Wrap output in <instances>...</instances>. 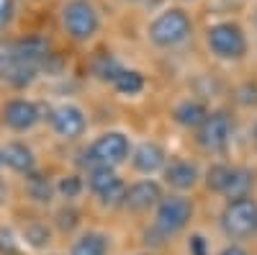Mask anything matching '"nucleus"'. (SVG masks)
Masks as SVG:
<instances>
[{
    "label": "nucleus",
    "instance_id": "f257e3e1",
    "mask_svg": "<svg viewBox=\"0 0 257 255\" xmlns=\"http://www.w3.org/2000/svg\"><path fill=\"white\" fill-rule=\"evenodd\" d=\"M190 36H193V21L183 8H175V6L162 8L147 24V39H149V44H155L157 49L183 47Z\"/></svg>",
    "mask_w": 257,
    "mask_h": 255
},
{
    "label": "nucleus",
    "instance_id": "f03ea898",
    "mask_svg": "<svg viewBox=\"0 0 257 255\" xmlns=\"http://www.w3.org/2000/svg\"><path fill=\"white\" fill-rule=\"evenodd\" d=\"M59 26L72 41L85 44L93 36H98L103 18L93 0H64L59 6Z\"/></svg>",
    "mask_w": 257,
    "mask_h": 255
},
{
    "label": "nucleus",
    "instance_id": "7ed1b4c3",
    "mask_svg": "<svg viewBox=\"0 0 257 255\" xmlns=\"http://www.w3.org/2000/svg\"><path fill=\"white\" fill-rule=\"evenodd\" d=\"M206 47L213 57L237 62L247 54V34L237 21H216L206 29Z\"/></svg>",
    "mask_w": 257,
    "mask_h": 255
},
{
    "label": "nucleus",
    "instance_id": "20e7f679",
    "mask_svg": "<svg viewBox=\"0 0 257 255\" xmlns=\"http://www.w3.org/2000/svg\"><path fill=\"white\" fill-rule=\"evenodd\" d=\"M219 219L229 240H252L257 235V201L252 196L229 199Z\"/></svg>",
    "mask_w": 257,
    "mask_h": 255
},
{
    "label": "nucleus",
    "instance_id": "39448f33",
    "mask_svg": "<svg viewBox=\"0 0 257 255\" xmlns=\"http://www.w3.org/2000/svg\"><path fill=\"white\" fill-rule=\"evenodd\" d=\"M193 219V201L185 196H162L155 206V232L162 240L175 237Z\"/></svg>",
    "mask_w": 257,
    "mask_h": 255
},
{
    "label": "nucleus",
    "instance_id": "423d86ee",
    "mask_svg": "<svg viewBox=\"0 0 257 255\" xmlns=\"http://www.w3.org/2000/svg\"><path fill=\"white\" fill-rule=\"evenodd\" d=\"M128 137L123 132H105L100 134L88 150L82 152V165L85 167H95V165H108V167H116L121 162H126L128 157Z\"/></svg>",
    "mask_w": 257,
    "mask_h": 255
},
{
    "label": "nucleus",
    "instance_id": "0eeeda50",
    "mask_svg": "<svg viewBox=\"0 0 257 255\" xmlns=\"http://www.w3.org/2000/svg\"><path fill=\"white\" fill-rule=\"evenodd\" d=\"M41 72L26 65L24 57L16 49V39L13 41H0V80L11 88H26L31 85Z\"/></svg>",
    "mask_w": 257,
    "mask_h": 255
},
{
    "label": "nucleus",
    "instance_id": "6e6552de",
    "mask_svg": "<svg viewBox=\"0 0 257 255\" xmlns=\"http://www.w3.org/2000/svg\"><path fill=\"white\" fill-rule=\"evenodd\" d=\"M231 132H234V121L226 111H211L203 124L196 129V139L206 152H224L229 142H231Z\"/></svg>",
    "mask_w": 257,
    "mask_h": 255
},
{
    "label": "nucleus",
    "instance_id": "1a4fd4ad",
    "mask_svg": "<svg viewBox=\"0 0 257 255\" xmlns=\"http://www.w3.org/2000/svg\"><path fill=\"white\" fill-rule=\"evenodd\" d=\"M49 126L62 139H77L88 129V119H85L82 109H77L75 103H62L49 111Z\"/></svg>",
    "mask_w": 257,
    "mask_h": 255
},
{
    "label": "nucleus",
    "instance_id": "9d476101",
    "mask_svg": "<svg viewBox=\"0 0 257 255\" xmlns=\"http://www.w3.org/2000/svg\"><path fill=\"white\" fill-rule=\"evenodd\" d=\"M41 119V111L34 101H26V98H13L3 106V124L13 132H29L39 124Z\"/></svg>",
    "mask_w": 257,
    "mask_h": 255
},
{
    "label": "nucleus",
    "instance_id": "9b49d317",
    "mask_svg": "<svg viewBox=\"0 0 257 255\" xmlns=\"http://www.w3.org/2000/svg\"><path fill=\"white\" fill-rule=\"evenodd\" d=\"M162 201V186L155 181H137L126 188L123 209L134 211V214H144V211L155 209Z\"/></svg>",
    "mask_w": 257,
    "mask_h": 255
},
{
    "label": "nucleus",
    "instance_id": "f8f14e48",
    "mask_svg": "<svg viewBox=\"0 0 257 255\" xmlns=\"http://www.w3.org/2000/svg\"><path fill=\"white\" fill-rule=\"evenodd\" d=\"M132 165H134L137 173L152 176V173H157V170H162L167 165V152L157 142H142L132 152Z\"/></svg>",
    "mask_w": 257,
    "mask_h": 255
},
{
    "label": "nucleus",
    "instance_id": "ddd939ff",
    "mask_svg": "<svg viewBox=\"0 0 257 255\" xmlns=\"http://www.w3.org/2000/svg\"><path fill=\"white\" fill-rule=\"evenodd\" d=\"M162 178L175 191H190L198 183V167L188 160H173L162 167Z\"/></svg>",
    "mask_w": 257,
    "mask_h": 255
},
{
    "label": "nucleus",
    "instance_id": "4468645a",
    "mask_svg": "<svg viewBox=\"0 0 257 255\" xmlns=\"http://www.w3.org/2000/svg\"><path fill=\"white\" fill-rule=\"evenodd\" d=\"M0 152H3V165H8L11 170H16V173L29 176L34 170V162H36L34 152L29 150L24 142H8Z\"/></svg>",
    "mask_w": 257,
    "mask_h": 255
},
{
    "label": "nucleus",
    "instance_id": "2eb2a0df",
    "mask_svg": "<svg viewBox=\"0 0 257 255\" xmlns=\"http://www.w3.org/2000/svg\"><path fill=\"white\" fill-rule=\"evenodd\" d=\"M206 116H208V109L201 101H183V103L175 106V111H173V119L180 126H185V129H198Z\"/></svg>",
    "mask_w": 257,
    "mask_h": 255
},
{
    "label": "nucleus",
    "instance_id": "dca6fc26",
    "mask_svg": "<svg viewBox=\"0 0 257 255\" xmlns=\"http://www.w3.org/2000/svg\"><path fill=\"white\" fill-rule=\"evenodd\" d=\"M108 237L103 232H85L72 242L70 255H108Z\"/></svg>",
    "mask_w": 257,
    "mask_h": 255
},
{
    "label": "nucleus",
    "instance_id": "f3484780",
    "mask_svg": "<svg viewBox=\"0 0 257 255\" xmlns=\"http://www.w3.org/2000/svg\"><path fill=\"white\" fill-rule=\"evenodd\" d=\"M252 186H254V173H252L249 167H231V178H229V183H226L224 196H226V199L249 196Z\"/></svg>",
    "mask_w": 257,
    "mask_h": 255
},
{
    "label": "nucleus",
    "instance_id": "a211bd4d",
    "mask_svg": "<svg viewBox=\"0 0 257 255\" xmlns=\"http://www.w3.org/2000/svg\"><path fill=\"white\" fill-rule=\"evenodd\" d=\"M118 181L116 176V167H108V165H95L88 170V181H85V186L90 188L93 196H100L105 188H111L113 183Z\"/></svg>",
    "mask_w": 257,
    "mask_h": 255
},
{
    "label": "nucleus",
    "instance_id": "6ab92c4d",
    "mask_svg": "<svg viewBox=\"0 0 257 255\" xmlns=\"http://www.w3.org/2000/svg\"><path fill=\"white\" fill-rule=\"evenodd\" d=\"M54 191H57V186H52L47 176L36 173V170H31V173L26 176V194H29L36 204H49Z\"/></svg>",
    "mask_w": 257,
    "mask_h": 255
},
{
    "label": "nucleus",
    "instance_id": "aec40b11",
    "mask_svg": "<svg viewBox=\"0 0 257 255\" xmlns=\"http://www.w3.org/2000/svg\"><path fill=\"white\" fill-rule=\"evenodd\" d=\"M113 88L121 93V96H137L144 91V75L139 70H121V75L113 80Z\"/></svg>",
    "mask_w": 257,
    "mask_h": 255
},
{
    "label": "nucleus",
    "instance_id": "412c9836",
    "mask_svg": "<svg viewBox=\"0 0 257 255\" xmlns=\"http://www.w3.org/2000/svg\"><path fill=\"white\" fill-rule=\"evenodd\" d=\"M121 70H123V65H121L113 54H100V57H95V62H93V75H95L98 80L113 82V80L121 75Z\"/></svg>",
    "mask_w": 257,
    "mask_h": 255
},
{
    "label": "nucleus",
    "instance_id": "4be33fe9",
    "mask_svg": "<svg viewBox=\"0 0 257 255\" xmlns=\"http://www.w3.org/2000/svg\"><path fill=\"white\" fill-rule=\"evenodd\" d=\"M229 178H231V167L226 162H216V165H211L206 170V188L213 191V194H221L224 196Z\"/></svg>",
    "mask_w": 257,
    "mask_h": 255
},
{
    "label": "nucleus",
    "instance_id": "5701e85b",
    "mask_svg": "<svg viewBox=\"0 0 257 255\" xmlns=\"http://www.w3.org/2000/svg\"><path fill=\"white\" fill-rule=\"evenodd\" d=\"M82 188H85V181H82L80 176H64V178H59V183H57V194H59L62 199L72 201V199H77V196L82 194Z\"/></svg>",
    "mask_w": 257,
    "mask_h": 255
},
{
    "label": "nucleus",
    "instance_id": "b1692460",
    "mask_svg": "<svg viewBox=\"0 0 257 255\" xmlns=\"http://www.w3.org/2000/svg\"><path fill=\"white\" fill-rule=\"evenodd\" d=\"M103 206H108V209H116V206H123V199H126V186H123V181L118 178L111 188H105L100 196H95Z\"/></svg>",
    "mask_w": 257,
    "mask_h": 255
},
{
    "label": "nucleus",
    "instance_id": "393cba45",
    "mask_svg": "<svg viewBox=\"0 0 257 255\" xmlns=\"http://www.w3.org/2000/svg\"><path fill=\"white\" fill-rule=\"evenodd\" d=\"M24 237L29 240V245H34V247H47L49 245V229H47V224H41V222H31V224H26L24 227Z\"/></svg>",
    "mask_w": 257,
    "mask_h": 255
},
{
    "label": "nucleus",
    "instance_id": "a878e982",
    "mask_svg": "<svg viewBox=\"0 0 257 255\" xmlns=\"http://www.w3.org/2000/svg\"><path fill=\"white\" fill-rule=\"evenodd\" d=\"M77 224H80V211H77V209L62 206V209L57 211V227H59L62 232H72Z\"/></svg>",
    "mask_w": 257,
    "mask_h": 255
},
{
    "label": "nucleus",
    "instance_id": "bb28decb",
    "mask_svg": "<svg viewBox=\"0 0 257 255\" xmlns=\"http://www.w3.org/2000/svg\"><path fill=\"white\" fill-rule=\"evenodd\" d=\"M16 21V0H0V34L8 31Z\"/></svg>",
    "mask_w": 257,
    "mask_h": 255
},
{
    "label": "nucleus",
    "instance_id": "cd10ccee",
    "mask_svg": "<svg viewBox=\"0 0 257 255\" xmlns=\"http://www.w3.org/2000/svg\"><path fill=\"white\" fill-rule=\"evenodd\" d=\"M188 252H190V255H208L206 237H203V235H193V237L188 240Z\"/></svg>",
    "mask_w": 257,
    "mask_h": 255
},
{
    "label": "nucleus",
    "instance_id": "c85d7f7f",
    "mask_svg": "<svg viewBox=\"0 0 257 255\" xmlns=\"http://www.w3.org/2000/svg\"><path fill=\"white\" fill-rule=\"evenodd\" d=\"M0 252L3 255H13L16 252V240H13L11 232L3 229V227H0Z\"/></svg>",
    "mask_w": 257,
    "mask_h": 255
},
{
    "label": "nucleus",
    "instance_id": "c756f323",
    "mask_svg": "<svg viewBox=\"0 0 257 255\" xmlns=\"http://www.w3.org/2000/svg\"><path fill=\"white\" fill-rule=\"evenodd\" d=\"M219 255H249V252H247L244 247H239V245H234V242H231V245H226Z\"/></svg>",
    "mask_w": 257,
    "mask_h": 255
},
{
    "label": "nucleus",
    "instance_id": "7c9ffc66",
    "mask_svg": "<svg viewBox=\"0 0 257 255\" xmlns=\"http://www.w3.org/2000/svg\"><path fill=\"white\" fill-rule=\"evenodd\" d=\"M252 26H254V31H257V11H254V16H252Z\"/></svg>",
    "mask_w": 257,
    "mask_h": 255
},
{
    "label": "nucleus",
    "instance_id": "2f4dec72",
    "mask_svg": "<svg viewBox=\"0 0 257 255\" xmlns=\"http://www.w3.org/2000/svg\"><path fill=\"white\" fill-rule=\"evenodd\" d=\"M252 137H254V147H257V126H254V132H252Z\"/></svg>",
    "mask_w": 257,
    "mask_h": 255
},
{
    "label": "nucleus",
    "instance_id": "473e14b6",
    "mask_svg": "<svg viewBox=\"0 0 257 255\" xmlns=\"http://www.w3.org/2000/svg\"><path fill=\"white\" fill-rule=\"evenodd\" d=\"M224 3H237V0H224Z\"/></svg>",
    "mask_w": 257,
    "mask_h": 255
},
{
    "label": "nucleus",
    "instance_id": "72a5a7b5",
    "mask_svg": "<svg viewBox=\"0 0 257 255\" xmlns=\"http://www.w3.org/2000/svg\"><path fill=\"white\" fill-rule=\"evenodd\" d=\"M0 165H3V152H0Z\"/></svg>",
    "mask_w": 257,
    "mask_h": 255
},
{
    "label": "nucleus",
    "instance_id": "f704fd0d",
    "mask_svg": "<svg viewBox=\"0 0 257 255\" xmlns=\"http://www.w3.org/2000/svg\"><path fill=\"white\" fill-rule=\"evenodd\" d=\"M183 3H193V0H183Z\"/></svg>",
    "mask_w": 257,
    "mask_h": 255
},
{
    "label": "nucleus",
    "instance_id": "c9c22d12",
    "mask_svg": "<svg viewBox=\"0 0 257 255\" xmlns=\"http://www.w3.org/2000/svg\"><path fill=\"white\" fill-rule=\"evenodd\" d=\"M152 3H160V0H152Z\"/></svg>",
    "mask_w": 257,
    "mask_h": 255
}]
</instances>
